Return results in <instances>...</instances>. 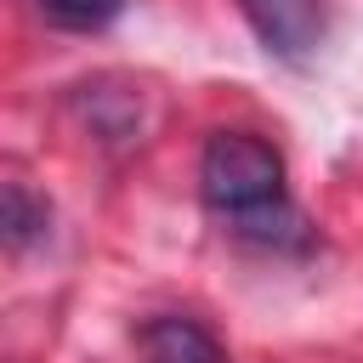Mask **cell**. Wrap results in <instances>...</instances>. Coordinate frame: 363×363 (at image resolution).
Returning <instances> with one entry per match:
<instances>
[{
    "label": "cell",
    "mask_w": 363,
    "mask_h": 363,
    "mask_svg": "<svg viewBox=\"0 0 363 363\" xmlns=\"http://www.w3.org/2000/svg\"><path fill=\"white\" fill-rule=\"evenodd\" d=\"M6 250H28L40 233H45V221H51V210H45V199H34L23 182H6Z\"/></svg>",
    "instance_id": "obj_4"
},
{
    "label": "cell",
    "mask_w": 363,
    "mask_h": 363,
    "mask_svg": "<svg viewBox=\"0 0 363 363\" xmlns=\"http://www.w3.org/2000/svg\"><path fill=\"white\" fill-rule=\"evenodd\" d=\"M199 193L204 204L250 244H301L306 221L289 204L284 153L255 130H216L199 153Z\"/></svg>",
    "instance_id": "obj_1"
},
{
    "label": "cell",
    "mask_w": 363,
    "mask_h": 363,
    "mask_svg": "<svg viewBox=\"0 0 363 363\" xmlns=\"http://www.w3.org/2000/svg\"><path fill=\"white\" fill-rule=\"evenodd\" d=\"M238 11L255 40L284 62H306L323 40V0H238Z\"/></svg>",
    "instance_id": "obj_2"
},
{
    "label": "cell",
    "mask_w": 363,
    "mask_h": 363,
    "mask_svg": "<svg viewBox=\"0 0 363 363\" xmlns=\"http://www.w3.org/2000/svg\"><path fill=\"white\" fill-rule=\"evenodd\" d=\"M136 346H142L147 363H233V357L221 352V340H216L199 318H187V312H159V318H147L142 335H136Z\"/></svg>",
    "instance_id": "obj_3"
},
{
    "label": "cell",
    "mask_w": 363,
    "mask_h": 363,
    "mask_svg": "<svg viewBox=\"0 0 363 363\" xmlns=\"http://www.w3.org/2000/svg\"><path fill=\"white\" fill-rule=\"evenodd\" d=\"M125 0H40V11L62 28H102Z\"/></svg>",
    "instance_id": "obj_5"
}]
</instances>
